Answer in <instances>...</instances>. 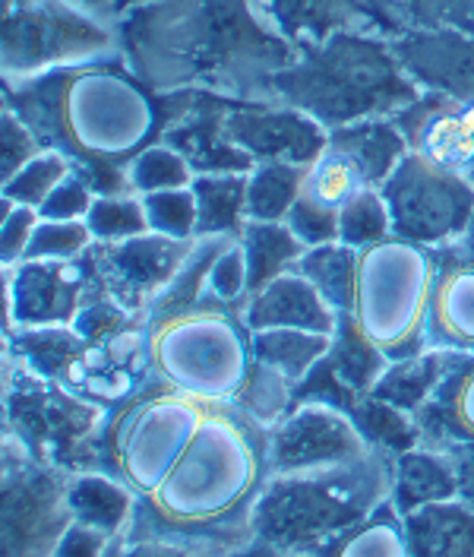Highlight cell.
I'll use <instances>...</instances> for the list:
<instances>
[{
    "instance_id": "obj_21",
    "label": "cell",
    "mask_w": 474,
    "mask_h": 557,
    "mask_svg": "<svg viewBox=\"0 0 474 557\" xmlns=\"http://www.w3.org/2000/svg\"><path fill=\"white\" fill-rule=\"evenodd\" d=\"M392 48L421 92L474 102V33L406 29Z\"/></svg>"
},
{
    "instance_id": "obj_14",
    "label": "cell",
    "mask_w": 474,
    "mask_h": 557,
    "mask_svg": "<svg viewBox=\"0 0 474 557\" xmlns=\"http://www.w3.org/2000/svg\"><path fill=\"white\" fill-rule=\"evenodd\" d=\"M376 447L358 421L329 403H295L288 416L270 428L272 475L316 472L371 459Z\"/></svg>"
},
{
    "instance_id": "obj_6",
    "label": "cell",
    "mask_w": 474,
    "mask_h": 557,
    "mask_svg": "<svg viewBox=\"0 0 474 557\" xmlns=\"http://www.w3.org/2000/svg\"><path fill=\"white\" fill-rule=\"evenodd\" d=\"M152 374L205 403H235L253 371V330L244 311L215 298L146 317Z\"/></svg>"
},
{
    "instance_id": "obj_22",
    "label": "cell",
    "mask_w": 474,
    "mask_h": 557,
    "mask_svg": "<svg viewBox=\"0 0 474 557\" xmlns=\"http://www.w3.org/2000/svg\"><path fill=\"white\" fill-rule=\"evenodd\" d=\"M437 276L427 320V343L474 351V253L462 242L434 250Z\"/></svg>"
},
{
    "instance_id": "obj_16",
    "label": "cell",
    "mask_w": 474,
    "mask_h": 557,
    "mask_svg": "<svg viewBox=\"0 0 474 557\" xmlns=\"http://www.w3.org/2000/svg\"><path fill=\"white\" fill-rule=\"evenodd\" d=\"M228 137L240 146L253 165L285 162L310 169L329 146V131L295 104L235 102L228 111Z\"/></svg>"
},
{
    "instance_id": "obj_39",
    "label": "cell",
    "mask_w": 474,
    "mask_h": 557,
    "mask_svg": "<svg viewBox=\"0 0 474 557\" xmlns=\"http://www.w3.org/2000/svg\"><path fill=\"white\" fill-rule=\"evenodd\" d=\"M73 159L58 152V149H41L33 162H26L20 172L7 181H0V197L20 207L41 209L45 200L67 181V174L73 172Z\"/></svg>"
},
{
    "instance_id": "obj_36",
    "label": "cell",
    "mask_w": 474,
    "mask_h": 557,
    "mask_svg": "<svg viewBox=\"0 0 474 557\" xmlns=\"http://www.w3.org/2000/svg\"><path fill=\"white\" fill-rule=\"evenodd\" d=\"M307 169L285 162H260L247 172V219L285 222L304 194Z\"/></svg>"
},
{
    "instance_id": "obj_49",
    "label": "cell",
    "mask_w": 474,
    "mask_h": 557,
    "mask_svg": "<svg viewBox=\"0 0 474 557\" xmlns=\"http://www.w3.org/2000/svg\"><path fill=\"white\" fill-rule=\"evenodd\" d=\"M0 139H3V152H0V181L13 177L26 162H33L35 156L45 149L41 139L35 137L33 127H29L23 117H16L13 111H7V108H3V114H0Z\"/></svg>"
},
{
    "instance_id": "obj_35",
    "label": "cell",
    "mask_w": 474,
    "mask_h": 557,
    "mask_svg": "<svg viewBox=\"0 0 474 557\" xmlns=\"http://www.w3.org/2000/svg\"><path fill=\"white\" fill-rule=\"evenodd\" d=\"M323 361L358 396H367L373 383L379 381L383 371L389 368V358L361 333V326L354 323L351 313H339V326L333 333V348Z\"/></svg>"
},
{
    "instance_id": "obj_46",
    "label": "cell",
    "mask_w": 474,
    "mask_h": 557,
    "mask_svg": "<svg viewBox=\"0 0 474 557\" xmlns=\"http://www.w3.org/2000/svg\"><path fill=\"white\" fill-rule=\"evenodd\" d=\"M205 295L244 311V305L250 298V267H247V253L237 238L215 257L209 282H205Z\"/></svg>"
},
{
    "instance_id": "obj_44",
    "label": "cell",
    "mask_w": 474,
    "mask_h": 557,
    "mask_svg": "<svg viewBox=\"0 0 474 557\" xmlns=\"http://www.w3.org/2000/svg\"><path fill=\"white\" fill-rule=\"evenodd\" d=\"M92 247H96V238H92L86 219H79V222L38 219L26 260H76V257H86Z\"/></svg>"
},
{
    "instance_id": "obj_38",
    "label": "cell",
    "mask_w": 474,
    "mask_h": 557,
    "mask_svg": "<svg viewBox=\"0 0 474 557\" xmlns=\"http://www.w3.org/2000/svg\"><path fill=\"white\" fill-rule=\"evenodd\" d=\"M367 177L361 174V169L341 152L336 146H326V152L307 169L304 181V197H310L313 203L326 209L341 212L348 200H354L361 190H367Z\"/></svg>"
},
{
    "instance_id": "obj_50",
    "label": "cell",
    "mask_w": 474,
    "mask_h": 557,
    "mask_svg": "<svg viewBox=\"0 0 474 557\" xmlns=\"http://www.w3.org/2000/svg\"><path fill=\"white\" fill-rule=\"evenodd\" d=\"M291 225V232L307 244V247H320V244L339 242V212L336 209L320 207L310 197L301 194V200L285 219Z\"/></svg>"
},
{
    "instance_id": "obj_8",
    "label": "cell",
    "mask_w": 474,
    "mask_h": 557,
    "mask_svg": "<svg viewBox=\"0 0 474 557\" xmlns=\"http://www.w3.org/2000/svg\"><path fill=\"white\" fill-rule=\"evenodd\" d=\"M437 257L431 247L386 238L361 250L351 317L389 361L427 348Z\"/></svg>"
},
{
    "instance_id": "obj_23",
    "label": "cell",
    "mask_w": 474,
    "mask_h": 557,
    "mask_svg": "<svg viewBox=\"0 0 474 557\" xmlns=\"http://www.w3.org/2000/svg\"><path fill=\"white\" fill-rule=\"evenodd\" d=\"M244 320L253 333L257 330H307V333L333 336L339 326V311L295 267L247 298Z\"/></svg>"
},
{
    "instance_id": "obj_7",
    "label": "cell",
    "mask_w": 474,
    "mask_h": 557,
    "mask_svg": "<svg viewBox=\"0 0 474 557\" xmlns=\"http://www.w3.org/2000/svg\"><path fill=\"white\" fill-rule=\"evenodd\" d=\"M108 409L3 358V437L70 475L102 469Z\"/></svg>"
},
{
    "instance_id": "obj_37",
    "label": "cell",
    "mask_w": 474,
    "mask_h": 557,
    "mask_svg": "<svg viewBox=\"0 0 474 557\" xmlns=\"http://www.w3.org/2000/svg\"><path fill=\"white\" fill-rule=\"evenodd\" d=\"M358 260H361V250H354V247H348V244L341 242H329L320 244V247H307L298 270L320 288V295L336 311L348 313L351 305H354Z\"/></svg>"
},
{
    "instance_id": "obj_52",
    "label": "cell",
    "mask_w": 474,
    "mask_h": 557,
    "mask_svg": "<svg viewBox=\"0 0 474 557\" xmlns=\"http://www.w3.org/2000/svg\"><path fill=\"white\" fill-rule=\"evenodd\" d=\"M104 557H203L187 545H174L162 539H136L130 532H121L108 542Z\"/></svg>"
},
{
    "instance_id": "obj_29",
    "label": "cell",
    "mask_w": 474,
    "mask_h": 557,
    "mask_svg": "<svg viewBox=\"0 0 474 557\" xmlns=\"http://www.w3.org/2000/svg\"><path fill=\"white\" fill-rule=\"evenodd\" d=\"M449 355H452V348L427 346L421 348L417 355L389 361L383 377L373 383L371 396L402 409L408 416H417L427 406V399L437 393L442 377H446Z\"/></svg>"
},
{
    "instance_id": "obj_31",
    "label": "cell",
    "mask_w": 474,
    "mask_h": 557,
    "mask_svg": "<svg viewBox=\"0 0 474 557\" xmlns=\"http://www.w3.org/2000/svg\"><path fill=\"white\" fill-rule=\"evenodd\" d=\"M83 336L73 326H29L3 333V358L29 368L45 381H64L70 361L83 348Z\"/></svg>"
},
{
    "instance_id": "obj_5",
    "label": "cell",
    "mask_w": 474,
    "mask_h": 557,
    "mask_svg": "<svg viewBox=\"0 0 474 557\" xmlns=\"http://www.w3.org/2000/svg\"><path fill=\"white\" fill-rule=\"evenodd\" d=\"M392 491V456L376 450L354 466L272 475L253 532L285 557H310L339 532L367 520Z\"/></svg>"
},
{
    "instance_id": "obj_54",
    "label": "cell",
    "mask_w": 474,
    "mask_h": 557,
    "mask_svg": "<svg viewBox=\"0 0 474 557\" xmlns=\"http://www.w3.org/2000/svg\"><path fill=\"white\" fill-rule=\"evenodd\" d=\"M469 181H472V184H474V169H472V172H469Z\"/></svg>"
},
{
    "instance_id": "obj_42",
    "label": "cell",
    "mask_w": 474,
    "mask_h": 557,
    "mask_svg": "<svg viewBox=\"0 0 474 557\" xmlns=\"http://www.w3.org/2000/svg\"><path fill=\"white\" fill-rule=\"evenodd\" d=\"M386 238H392V215L379 187H367L339 212V242L354 250H367Z\"/></svg>"
},
{
    "instance_id": "obj_17",
    "label": "cell",
    "mask_w": 474,
    "mask_h": 557,
    "mask_svg": "<svg viewBox=\"0 0 474 557\" xmlns=\"http://www.w3.org/2000/svg\"><path fill=\"white\" fill-rule=\"evenodd\" d=\"M194 242H174L159 232H146L127 242L96 244L92 263L108 295L127 311L146 313L184 267Z\"/></svg>"
},
{
    "instance_id": "obj_3",
    "label": "cell",
    "mask_w": 474,
    "mask_h": 557,
    "mask_svg": "<svg viewBox=\"0 0 474 557\" xmlns=\"http://www.w3.org/2000/svg\"><path fill=\"white\" fill-rule=\"evenodd\" d=\"M3 108L23 117L45 149L70 156L96 194H134L127 165L162 139V99L124 58L10 79Z\"/></svg>"
},
{
    "instance_id": "obj_25",
    "label": "cell",
    "mask_w": 474,
    "mask_h": 557,
    "mask_svg": "<svg viewBox=\"0 0 474 557\" xmlns=\"http://www.w3.org/2000/svg\"><path fill=\"white\" fill-rule=\"evenodd\" d=\"M389 497L402 517L411 510L440 504V500L462 497L456 462L440 447L421 441L417 447L392 456V491H389Z\"/></svg>"
},
{
    "instance_id": "obj_11",
    "label": "cell",
    "mask_w": 474,
    "mask_h": 557,
    "mask_svg": "<svg viewBox=\"0 0 474 557\" xmlns=\"http://www.w3.org/2000/svg\"><path fill=\"white\" fill-rule=\"evenodd\" d=\"M70 472L35 459L3 437L0 459V557H51L73 525Z\"/></svg>"
},
{
    "instance_id": "obj_30",
    "label": "cell",
    "mask_w": 474,
    "mask_h": 557,
    "mask_svg": "<svg viewBox=\"0 0 474 557\" xmlns=\"http://www.w3.org/2000/svg\"><path fill=\"white\" fill-rule=\"evenodd\" d=\"M310 557H411L406 517L386 497L367 520L339 532Z\"/></svg>"
},
{
    "instance_id": "obj_41",
    "label": "cell",
    "mask_w": 474,
    "mask_h": 557,
    "mask_svg": "<svg viewBox=\"0 0 474 557\" xmlns=\"http://www.w3.org/2000/svg\"><path fill=\"white\" fill-rule=\"evenodd\" d=\"M86 225L96 244H117L152 232L146 200L139 194H99L86 215Z\"/></svg>"
},
{
    "instance_id": "obj_13",
    "label": "cell",
    "mask_w": 474,
    "mask_h": 557,
    "mask_svg": "<svg viewBox=\"0 0 474 557\" xmlns=\"http://www.w3.org/2000/svg\"><path fill=\"white\" fill-rule=\"evenodd\" d=\"M92 253L76 260H23L3 267V333L29 326H73L79 311L104 295Z\"/></svg>"
},
{
    "instance_id": "obj_2",
    "label": "cell",
    "mask_w": 474,
    "mask_h": 557,
    "mask_svg": "<svg viewBox=\"0 0 474 557\" xmlns=\"http://www.w3.org/2000/svg\"><path fill=\"white\" fill-rule=\"evenodd\" d=\"M270 479V424L237 403H212L162 485L136 500L127 532L203 557L235 555L257 542L253 513Z\"/></svg>"
},
{
    "instance_id": "obj_1",
    "label": "cell",
    "mask_w": 474,
    "mask_h": 557,
    "mask_svg": "<svg viewBox=\"0 0 474 557\" xmlns=\"http://www.w3.org/2000/svg\"><path fill=\"white\" fill-rule=\"evenodd\" d=\"M121 58L152 92L205 89L266 102L298 45L260 0H139L117 20Z\"/></svg>"
},
{
    "instance_id": "obj_15",
    "label": "cell",
    "mask_w": 474,
    "mask_h": 557,
    "mask_svg": "<svg viewBox=\"0 0 474 557\" xmlns=\"http://www.w3.org/2000/svg\"><path fill=\"white\" fill-rule=\"evenodd\" d=\"M162 99V139L174 146L197 174H247L253 159L228 137V111L237 99L180 89L159 92Z\"/></svg>"
},
{
    "instance_id": "obj_26",
    "label": "cell",
    "mask_w": 474,
    "mask_h": 557,
    "mask_svg": "<svg viewBox=\"0 0 474 557\" xmlns=\"http://www.w3.org/2000/svg\"><path fill=\"white\" fill-rule=\"evenodd\" d=\"M67 500L73 522L114 539V535L130 529L139 497L121 479H114L111 472L89 469V472L70 475Z\"/></svg>"
},
{
    "instance_id": "obj_10",
    "label": "cell",
    "mask_w": 474,
    "mask_h": 557,
    "mask_svg": "<svg viewBox=\"0 0 474 557\" xmlns=\"http://www.w3.org/2000/svg\"><path fill=\"white\" fill-rule=\"evenodd\" d=\"M0 23L3 83L121 58L117 23L83 0H3Z\"/></svg>"
},
{
    "instance_id": "obj_27",
    "label": "cell",
    "mask_w": 474,
    "mask_h": 557,
    "mask_svg": "<svg viewBox=\"0 0 474 557\" xmlns=\"http://www.w3.org/2000/svg\"><path fill=\"white\" fill-rule=\"evenodd\" d=\"M411 557H474V504L456 497L406 513Z\"/></svg>"
},
{
    "instance_id": "obj_18",
    "label": "cell",
    "mask_w": 474,
    "mask_h": 557,
    "mask_svg": "<svg viewBox=\"0 0 474 557\" xmlns=\"http://www.w3.org/2000/svg\"><path fill=\"white\" fill-rule=\"evenodd\" d=\"M152 381L159 377L152 374L149 364L146 323H139L134 330L117 333L102 343H83L61 383L111 412L127 399H134Z\"/></svg>"
},
{
    "instance_id": "obj_20",
    "label": "cell",
    "mask_w": 474,
    "mask_h": 557,
    "mask_svg": "<svg viewBox=\"0 0 474 557\" xmlns=\"http://www.w3.org/2000/svg\"><path fill=\"white\" fill-rule=\"evenodd\" d=\"M392 121L402 127L411 152L469 177L474 169V102L421 92Z\"/></svg>"
},
{
    "instance_id": "obj_53",
    "label": "cell",
    "mask_w": 474,
    "mask_h": 557,
    "mask_svg": "<svg viewBox=\"0 0 474 557\" xmlns=\"http://www.w3.org/2000/svg\"><path fill=\"white\" fill-rule=\"evenodd\" d=\"M108 535L102 532H92L79 522L70 525V532L64 535V542L58 545V552L51 557H104V548H108Z\"/></svg>"
},
{
    "instance_id": "obj_34",
    "label": "cell",
    "mask_w": 474,
    "mask_h": 557,
    "mask_svg": "<svg viewBox=\"0 0 474 557\" xmlns=\"http://www.w3.org/2000/svg\"><path fill=\"white\" fill-rule=\"evenodd\" d=\"M197 197V235L240 238L247 219V174H197L190 184Z\"/></svg>"
},
{
    "instance_id": "obj_32",
    "label": "cell",
    "mask_w": 474,
    "mask_h": 557,
    "mask_svg": "<svg viewBox=\"0 0 474 557\" xmlns=\"http://www.w3.org/2000/svg\"><path fill=\"white\" fill-rule=\"evenodd\" d=\"M237 242L250 267V295L270 285L272 278L295 270L307 253V244L291 232L288 222H247Z\"/></svg>"
},
{
    "instance_id": "obj_47",
    "label": "cell",
    "mask_w": 474,
    "mask_h": 557,
    "mask_svg": "<svg viewBox=\"0 0 474 557\" xmlns=\"http://www.w3.org/2000/svg\"><path fill=\"white\" fill-rule=\"evenodd\" d=\"M408 29H462L474 33V0H399Z\"/></svg>"
},
{
    "instance_id": "obj_19",
    "label": "cell",
    "mask_w": 474,
    "mask_h": 557,
    "mask_svg": "<svg viewBox=\"0 0 474 557\" xmlns=\"http://www.w3.org/2000/svg\"><path fill=\"white\" fill-rule=\"evenodd\" d=\"M275 29L295 45L336 33H376L396 38L408 29L399 0H260Z\"/></svg>"
},
{
    "instance_id": "obj_28",
    "label": "cell",
    "mask_w": 474,
    "mask_h": 557,
    "mask_svg": "<svg viewBox=\"0 0 474 557\" xmlns=\"http://www.w3.org/2000/svg\"><path fill=\"white\" fill-rule=\"evenodd\" d=\"M329 146L341 149L361 174L367 177L371 187H383L386 177L402 165L411 146H408L402 127L392 117H376V121H361L351 127H341L329 134Z\"/></svg>"
},
{
    "instance_id": "obj_51",
    "label": "cell",
    "mask_w": 474,
    "mask_h": 557,
    "mask_svg": "<svg viewBox=\"0 0 474 557\" xmlns=\"http://www.w3.org/2000/svg\"><path fill=\"white\" fill-rule=\"evenodd\" d=\"M96 190H92V184L83 177V174L73 172L67 174V181L45 200V207L38 209V215L41 219H64V222H79V219H86L89 215V209L96 203Z\"/></svg>"
},
{
    "instance_id": "obj_9",
    "label": "cell",
    "mask_w": 474,
    "mask_h": 557,
    "mask_svg": "<svg viewBox=\"0 0 474 557\" xmlns=\"http://www.w3.org/2000/svg\"><path fill=\"white\" fill-rule=\"evenodd\" d=\"M212 403L152 381L134 399L111 409L102 434V469L136 497L152 494L190 444Z\"/></svg>"
},
{
    "instance_id": "obj_33",
    "label": "cell",
    "mask_w": 474,
    "mask_h": 557,
    "mask_svg": "<svg viewBox=\"0 0 474 557\" xmlns=\"http://www.w3.org/2000/svg\"><path fill=\"white\" fill-rule=\"evenodd\" d=\"M333 336L307 333V330H257L253 333V361L275 371L278 377L298 383L329 355Z\"/></svg>"
},
{
    "instance_id": "obj_45",
    "label": "cell",
    "mask_w": 474,
    "mask_h": 557,
    "mask_svg": "<svg viewBox=\"0 0 474 557\" xmlns=\"http://www.w3.org/2000/svg\"><path fill=\"white\" fill-rule=\"evenodd\" d=\"M146 212H149V228L174 238V242H194L197 238V225H200V212H197V197L190 187L180 190H162V194H149Z\"/></svg>"
},
{
    "instance_id": "obj_24",
    "label": "cell",
    "mask_w": 474,
    "mask_h": 557,
    "mask_svg": "<svg viewBox=\"0 0 474 557\" xmlns=\"http://www.w3.org/2000/svg\"><path fill=\"white\" fill-rule=\"evenodd\" d=\"M421 441L440 450H472L474 447V351L452 348L446 377L427 406L417 412Z\"/></svg>"
},
{
    "instance_id": "obj_48",
    "label": "cell",
    "mask_w": 474,
    "mask_h": 557,
    "mask_svg": "<svg viewBox=\"0 0 474 557\" xmlns=\"http://www.w3.org/2000/svg\"><path fill=\"white\" fill-rule=\"evenodd\" d=\"M3 219H0V263L3 267H16L26 260V250L33 244L35 225H38V209L20 207V203H10L3 200Z\"/></svg>"
},
{
    "instance_id": "obj_12",
    "label": "cell",
    "mask_w": 474,
    "mask_h": 557,
    "mask_svg": "<svg viewBox=\"0 0 474 557\" xmlns=\"http://www.w3.org/2000/svg\"><path fill=\"white\" fill-rule=\"evenodd\" d=\"M379 194L392 215V235L431 250L459 242L474 219L472 181L446 172L417 152H408Z\"/></svg>"
},
{
    "instance_id": "obj_4",
    "label": "cell",
    "mask_w": 474,
    "mask_h": 557,
    "mask_svg": "<svg viewBox=\"0 0 474 557\" xmlns=\"http://www.w3.org/2000/svg\"><path fill=\"white\" fill-rule=\"evenodd\" d=\"M270 99L295 104L316 117L329 134L396 117L421 99L392 48V38L376 33H336L298 45L295 61L272 76Z\"/></svg>"
},
{
    "instance_id": "obj_40",
    "label": "cell",
    "mask_w": 474,
    "mask_h": 557,
    "mask_svg": "<svg viewBox=\"0 0 474 557\" xmlns=\"http://www.w3.org/2000/svg\"><path fill=\"white\" fill-rule=\"evenodd\" d=\"M194 177H197V172L190 169V162L174 146H169L165 139H155L152 146H146L134 162L127 165L130 190L139 194V197L190 187Z\"/></svg>"
},
{
    "instance_id": "obj_43",
    "label": "cell",
    "mask_w": 474,
    "mask_h": 557,
    "mask_svg": "<svg viewBox=\"0 0 474 557\" xmlns=\"http://www.w3.org/2000/svg\"><path fill=\"white\" fill-rule=\"evenodd\" d=\"M235 403L244 412H250L257 421H263V424L272 428L275 421H282V418L288 416V409L295 406V386L285 377H278L275 371L253 361V371H250V377L244 383V389L237 393Z\"/></svg>"
}]
</instances>
